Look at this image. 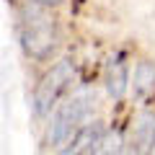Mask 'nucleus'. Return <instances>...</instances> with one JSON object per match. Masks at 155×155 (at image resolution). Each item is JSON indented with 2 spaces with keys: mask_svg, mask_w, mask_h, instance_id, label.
Masks as SVG:
<instances>
[{
  "mask_svg": "<svg viewBox=\"0 0 155 155\" xmlns=\"http://www.w3.org/2000/svg\"><path fill=\"white\" fill-rule=\"evenodd\" d=\"M44 5L28 3L18 13V36H21V47L28 57L34 60H47L52 57V52L57 49L60 34H57L54 18H49V13L41 11Z\"/></svg>",
  "mask_w": 155,
  "mask_h": 155,
  "instance_id": "nucleus-1",
  "label": "nucleus"
},
{
  "mask_svg": "<svg viewBox=\"0 0 155 155\" xmlns=\"http://www.w3.org/2000/svg\"><path fill=\"white\" fill-rule=\"evenodd\" d=\"M93 109H96V93L78 91L72 98L60 104L57 111L52 114V124L47 129V142L54 145V147H62L67 140H72L83 129V124L91 119Z\"/></svg>",
  "mask_w": 155,
  "mask_h": 155,
  "instance_id": "nucleus-2",
  "label": "nucleus"
},
{
  "mask_svg": "<svg viewBox=\"0 0 155 155\" xmlns=\"http://www.w3.org/2000/svg\"><path fill=\"white\" fill-rule=\"evenodd\" d=\"M75 80V65L72 60H60L41 75V80L34 88V114L44 116L52 111V106L60 101V96L70 88V83Z\"/></svg>",
  "mask_w": 155,
  "mask_h": 155,
  "instance_id": "nucleus-3",
  "label": "nucleus"
},
{
  "mask_svg": "<svg viewBox=\"0 0 155 155\" xmlns=\"http://www.w3.org/2000/svg\"><path fill=\"white\" fill-rule=\"evenodd\" d=\"M155 147V111L145 109L132 116L122 137V155H150Z\"/></svg>",
  "mask_w": 155,
  "mask_h": 155,
  "instance_id": "nucleus-4",
  "label": "nucleus"
},
{
  "mask_svg": "<svg viewBox=\"0 0 155 155\" xmlns=\"http://www.w3.org/2000/svg\"><path fill=\"white\" fill-rule=\"evenodd\" d=\"M129 65L124 62V57H114V60L106 65L104 72V85H106V93L111 96L114 101L124 98V93L129 91Z\"/></svg>",
  "mask_w": 155,
  "mask_h": 155,
  "instance_id": "nucleus-5",
  "label": "nucleus"
},
{
  "mask_svg": "<svg viewBox=\"0 0 155 155\" xmlns=\"http://www.w3.org/2000/svg\"><path fill=\"white\" fill-rule=\"evenodd\" d=\"M101 134H104V129L98 124H88V127H83L72 140H67L57 155H93L96 147H98Z\"/></svg>",
  "mask_w": 155,
  "mask_h": 155,
  "instance_id": "nucleus-6",
  "label": "nucleus"
},
{
  "mask_svg": "<svg viewBox=\"0 0 155 155\" xmlns=\"http://www.w3.org/2000/svg\"><path fill=\"white\" fill-rule=\"evenodd\" d=\"M132 88L134 96L140 101L155 96V62L153 60H142L134 67V78H132Z\"/></svg>",
  "mask_w": 155,
  "mask_h": 155,
  "instance_id": "nucleus-7",
  "label": "nucleus"
},
{
  "mask_svg": "<svg viewBox=\"0 0 155 155\" xmlns=\"http://www.w3.org/2000/svg\"><path fill=\"white\" fill-rule=\"evenodd\" d=\"M26 3H36V5H44V8H52V5H62L65 0H26Z\"/></svg>",
  "mask_w": 155,
  "mask_h": 155,
  "instance_id": "nucleus-8",
  "label": "nucleus"
}]
</instances>
